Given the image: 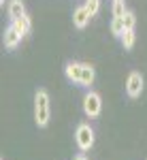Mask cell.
Returning a JSON list of instances; mask_svg holds the SVG:
<instances>
[{
  "instance_id": "3957f363",
  "label": "cell",
  "mask_w": 147,
  "mask_h": 160,
  "mask_svg": "<svg viewBox=\"0 0 147 160\" xmlns=\"http://www.w3.org/2000/svg\"><path fill=\"white\" fill-rule=\"evenodd\" d=\"M100 111H102V100H100V96H98L96 92L90 90L83 96V113H86L87 118H98Z\"/></svg>"
},
{
  "instance_id": "5bb4252c",
  "label": "cell",
  "mask_w": 147,
  "mask_h": 160,
  "mask_svg": "<svg viewBox=\"0 0 147 160\" xmlns=\"http://www.w3.org/2000/svg\"><path fill=\"white\" fill-rule=\"evenodd\" d=\"M111 11H113V17H124L128 9H126L124 0H117V2H113V9H111Z\"/></svg>"
},
{
  "instance_id": "ac0fdd59",
  "label": "cell",
  "mask_w": 147,
  "mask_h": 160,
  "mask_svg": "<svg viewBox=\"0 0 147 160\" xmlns=\"http://www.w3.org/2000/svg\"><path fill=\"white\" fill-rule=\"evenodd\" d=\"M113 2H117V0H113Z\"/></svg>"
},
{
  "instance_id": "5b68a950",
  "label": "cell",
  "mask_w": 147,
  "mask_h": 160,
  "mask_svg": "<svg viewBox=\"0 0 147 160\" xmlns=\"http://www.w3.org/2000/svg\"><path fill=\"white\" fill-rule=\"evenodd\" d=\"M2 41H4V47H7V49H15V47L19 45V41H22V34H19L13 26H9V28L4 30V38H2Z\"/></svg>"
},
{
  "instance_id": "30bf717a",
  "label": "cell",
  "mask_w": 147,
  "mask_h": 160,
  "mask_svg": "<svg viewBox=\"0 0 147 160\" xmlns=\"http://www.w3.org/2000/svg\"><path fill=\"white\" fill-rule=\"evenodd\" d=\"M94 79H96L94 66H92V64H83V66H81V79H79V83L90 88L92 83H94Z\"/></svg>"
},
{
  "instance_id": "4fadbf2b",
  "label": "cell",
  "mask_w": 147,
  "mask_h": 160,
  "mask_svg": "<svg viewBox=\"0 0 147 160\" xmlns=\"http://www.w3.org/2000/svg\"><path fill=\"white\" fill-rule=\"evenodd\" d=\"M122 19H124L126 30H135V26H136V15H135L132 11H126V15H124Z\"/></svg>"
},
{
  "instance_id": "7c38bea8",
  "label": "cell",
  "mask_w": 147,
  "mask_h": 160,
  "mask_svg": "<svg viewBox=\"0 0 147 160\" xmlns=\"http://www.w3.org/2000/svg\"><path fill=\"white\" fill-rule=\"evenodd\" d=\"M124 30H126V26H124V19H122V17H113V22H111V34H115V37H122Z\"/></svg>"
},
{
  "instance_id": "e0dca14e",
  "label": "cell",
  "mask_w": 147,
  "mask_h": 160,
  "mask_svg": "<svg viewBox=\"0 0 147 160\" xmlns=\"http://www.w3.org/2000/svg\"><path fill=\"white\" fill-rule=\"evenodd\" d=\"M0 2H2V4H4V0H0Z\"/></svg>"
},
{
  "instance_id": "277c9868",
  "label": "cell",
  "mask_w": 147,
  "mask_h": 160,
  "mask_svg": "<svg viewBox=\"0 0 147 160\" xmlns=\"http://www.w3.org/2000/svg\"><path fill=\"white\" fill-rule=\"evenodd\" d=\"M126 92L130 98H139L143 92V75L141 73H130L128 81H126Z\"/></svg>"
},
{
  "instance_id": "9c48e42d",
  "label": "cell",
  "mask_w": 147,
  "mask_h": 160,
  "mask_svg": "<svg viewBox=\"0 0 147 160\" xmlns=\"http://www.w3.org/2000/svg\"><path fill=\"white\" fill-rule=\"evenodd\" d=\"M81 66H83V62H68L66 68H64V73H66V77L71 81L79 83V79H81Z\"/></svg>"
},
{
  "instance_id": "9a60e30c",
  "label": "cell",
  "mask_w": 147,
  "mask_h": 160,
  "mask_svg": "<svg viewBox=\"0 0 147 160\" xmlns=\"http://www.w3.org/2000/svg\"><path fill=\"white\" fill-rule=\"evenodd\" d=\"M83 7H86L87 13L94 17V15L98 13V9H100V0H86V4H83Z\"/></svg>"
},
{
  "instance_id": "8992f818",
  "label": "cell",
  "mask_w": 147,
  "mask_h": 160,
  "mask_svg": "<svg viewBox=\"0 0 147 160\" xmlns=\"http://www.w3.org/2000/svg\"><path fill=\"white\" fill-rule=\"evenodd\" d=\"M7 13H9V19L15 22L17 17L26 15V7H24V0H11L9 7H7Z\"/></svg>"
},
{
  "instance_id": "ba28073f",
  "label": "cell",
  "mask_w": 147,
  "mask_h": 160,
  "mask_svg": "<svg viewBox=\"0 0 147 160\" xmlns=\"http://www.w3.org/2000/svg\"><path fill=\"white\" fill-rule=\"evenodd\" d=\"M11 26L22 34V37H26L30 30H32V22H30V17L28 15H22V17H17L15 22H11Z\"/></svg>"
},
{
  "instance_id": "6da1fadb",
  "label": "cell",
  "mask_w": 147,
  "mask_h": 160,
  "mask_svg": "<svg viewBox=\"0 0 147 160\" xmlns=\"http://www.w3.org/2000/svg\"><path fill=\"white\" fill-rule=\"evenodd\" d=\"M51 118V109H49V94L45 90H38L34 96V122L38 128H45Z\"/></svg>"
},
{
  "instance_id": "2e32d148",
  "label": "cell",
  "mask_w": 147,
  "mask_h": 160,
  "mask_svg": "<svg viewBox=\"0 0 147 160\" xmlns=\"http://www.w3.org/2000/svg\"><path fill=\"white\" fill-rule=\"evenodd\" d=\"M73 160H87V158H86V156H83V154H77V156H75Z\"/></svg>"
},
{
  "instance_id": "52a82bcc",
  "label": "cell",
  "mask_w": 147,
  "mask_h": 160,
  "mask_svg": "<svg viewBox=\"0 0 147 160\" xmlns=\"http://www.w3.org/2000/svg\"><path fill=\"white\" fill-rule=\"evenodd\" d=\"M90 13H87V9L86 7H77L75 9V13H73V24H75V28H86L87 26V22H90Z\"/></svg>"
},
{
  "instance_id": "7a4b0ae2",
  "label": "cell",
  "mask_w": 147,
  "mask_h": 160,
  "mask_svg": "<svg viewBox=\"0 0 147 160\" xmlns=\"http://www.w3.org/2000/svg\"><path fill=\"white\" fill-rule=\"evenodd\" d=\"M75 141L81 152H87V149L94 145V130L90 128V124H79L77 126V132H75Z\"/></svg>"
},
{
  "instance_id": "8fae6325",
  "label": "cell",
  "mask_w": 147,
  "mask_h": 160,
  "mask_svg": "<svg viewBox=\"0 0 147 160\" xmlns=\"http://www.w3.org/2000/svg\"><path fill=\"white\" fill-rule=\"evenodd\" d=\"M120 38H122L124 49H132V47H135V41H136V37H135V30H124V34H122Z\"/></svg>"
}]
</instances>
